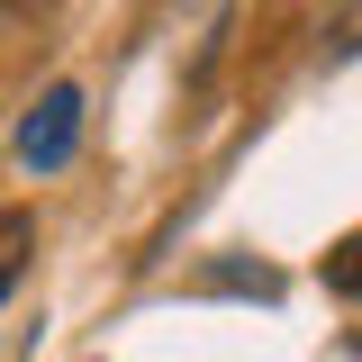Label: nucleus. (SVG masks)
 <instances>
[{
  "mask_svg": "<svg viewBox=\"0 0 362 362\" xmlns=\"http://www.w3.org/2000/svg\"><path fill=\"white\" fill-rule=\"evenodd\" d=\"M28 254H37V218H28V209H0V308H9V290H18Z\"/></svg>",
  "mask_w": 362,
  "mask_h": 362,
  "instance_id": "f03ea898",
  "label": "nucleus"
},
{
  "mask_svg": "<svg viewBox=\"0 0 362 362\" xmlns=\"http://www.w3.org/2000/svg\"><path fill=\"white\" fill-rule=\"evenodd\" d=\"M326 290H335V299H362V235H344V245L326 254Z\"/></svg>",
  "mask_w": 362,
  "mask_h": 362,
  "instance_id": "7ed1b4c3",
  "label": "nucleus"
},
{
  "mask_svg": "<svg viewBox=\"0 0 362 362\" xmlns=\"http://www.w3.org/2000/svg\"><path fill=\"white\" fill-rule=\"evenodd\" d=\"M73 145H82V90L54 82L37 109H28V127H18V163H28V173H64Z\"/></svg>",
  "mask_w": 362,
  "mask_h": 362,
  "instance_id": "f257e3e1",
  "label": "nucleus"
}]
</instances>
